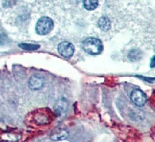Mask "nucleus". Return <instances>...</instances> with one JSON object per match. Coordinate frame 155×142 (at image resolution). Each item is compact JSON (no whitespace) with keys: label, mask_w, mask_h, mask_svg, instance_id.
<instances>
[{"label":"nucleus","mask_w":155,"mask_h":142,"mask_svg":"<svg viewBox=\"0 0 155 142\" xmlns=\"http://www.w3.org/2000/svg\"><path fill=\"white\" fill-rule=\"evenodd\" d=\"M81 47L83 50L91 55H97L102 53L103 46L99 39L90 37L81 43Z\"/></svg>","instance_id":"obj_1"},{"label":"nucleus","mask_w":155,"mask_h":142,"mask_svg":"<svg viewBox=\"0 0 155 142\" xmlns=\"http://www.w3.org/2000/svg\"><path fill=\"white\" fill-rule=\"evenodd\" d=\"M54 22L49 17L44 16L37 21L36 25V32L39 35H47L53 30Z\"/></svg>","instance_id":"obj_2"},{"label":"nucleus","mask_w":155,"mask_h":142,"mask_svg":"<svg viewBox=\"0 0 155 142\" xmlns=\"http://www.w3.org/2000/svg\"><path fill=\"white\" fill-rule=\"evenodd\" d=\"M58 53L64 57L70 58L74 54V46L70 42L64 41V42H61V43L58 44Z\"/></svg>","instance_id":"obj_3"},{"label":"nucleus","mask_w":155,"mask_h":142,"mask_svg":"<svg viewBox=\"0 0 155 142\" xmlns=\"http://www.w3.org/2000/svg\"><path fill=\"white\" fill-rule=\"evenodd\" d=\"M130 98L133 103L135 105L138 106V107L143 106L147 101V97L145 93L139 89L134 90L131 92Z\"/></svg>","instance_id":"obj_4"},{"label":"nucleus","mask_w":155,"mask_h":142,"mask_svg":"<svg viewBox=\"0 0 155 142\" xmlns=\"http://www.w3.org/2000/svg\"><path fill=\"white\" fill-rule=\"evenodd\" d=\"M68 131L64 128H57L51 134V139L52 140H62L68 137Z\"/></svg>","instance_id":"obj_5"},{"label":"nucleus","mask_w":155,"mask_h":142,"mask_svg":"<svg viewBox=\"0 0 155 142\" xmlns=\"http://www.w3.org/2000/svg\"><path fill=\"white\" fill-rule=\"evenodd\" d=\"M44 80L38 76H33L30 77L29 80V87L32 90H37L43 87L44 86Z\"/></svg>","instance_id":"obj_6"},{"label":"nucleus","mask_w":155,"mask_h":142,"mask_svg":"<svg viewBox=\"0 0 155 142\" xmlns=\"http://www.w3.org/2000/svg\"><path fill=\"white\" fill-rule=\"evenodd\" d=\"M68 107V103L65 99H61L57 102L54 106V112L58 116H61L64 113H65Z\"/></svg>","instance_id":"obj_7"},{"label":"nucleus","mask_w":155,"mask_h":142,"mask_svg":"<svg viewBox=\"0 0 155 142\" xmlns=\"http://www.w3.org/2000/svg\"><path fill=\"white\" fill-rule=\"evenodd\" d=\"M98 26L102 31H108L111 27V23L107 17H102L98 21Z\"/></svg>","instance_id":"obj_8"},{"label":"nucleus","mask_w":155,"mask_h":142,"mask_svg":"<svg viewBox=\"0 0 155 142\" xmlns=\"http://www.w3.org/2000/svg\"><path fill=\"white\" fill-rule=\"evenodd\" d=\"M83 4L87 10H94L99 5V0H83Z\"/></svg>","instance_id":"obj_9"},{"label":"nucleus","mask_w":155,"mask_h":142,"mask_svg":"<svg viewBox=\"0 0 155 142\" xmlns=\"http://www.w3.org/2000/svg\"><path fill=\"white\" fill-rule=\"evenodd\" d=\"M141 57V52L138 49H132L129 52L128 58L132 61H136V60H140Z\"/></svg>","instance_id":"obj_10"},{"label":"nucleus","mask_w":155,"mask_h":142,"mask_svg":"<svg viewBox=\"0 0 155 142\" xmlns=\"http://www.w3.org/2000/svg\"><path fill=\"white\" fill-rule=\"evenodd\" d=\"M19 47L25 50H36L40 48V45L37 44H30V43H22L19 45Z\"/></svg>","instance_id":"obj_11"},{"label":"nucleus","mask_w":155,"mask_h":142,"mask_svg":"<svg viewBox=\"0 0 155 142\" xmlns=\"http://www.w3.org/2000/svg\"><path fill=\"white\" fill-rule=\"evenodd\" d=\"M15 2H16V0H2L3 6H5V7L12 6V5H14Z\"/></svg>","instance_id":"obj_12"},{"label":"nucleus","mask_w":155,"mask_h":142,"mask_svg":"<svg viewBox=\"0 0 155 142\" xmlns=\"http://www.w3.org/2000/svg\"><path fill=\"white\" fill-rule=\"evenodd\" d=\"M150 67H155V56L152 57L151 60H150Z\"/></svg>","instance_id":"obj_13"}]
</instances>
